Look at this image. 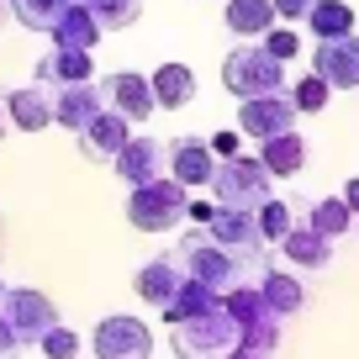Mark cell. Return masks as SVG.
<instances>
[{"instance_id":"10","label":"cell","mask_w":359,"mask_h":359,"mask_svg":"<svg viewBox=\"0 0 359 359\" xmlns=\"http://www.w3.org/2000/svg\"><path fill=\"white\" fill-rule=\"evenodd\" d=\"M111 169H116V180H122L127 191L154 185V180H169V143H164V137H154V133H148V137H133Z\"/></svg>"},{"instance_id":"32","label":"cell","mask_w":359,"mask_h":359,"mask_svg":"<svg viewBox=\"0 0 359 359\" xmlns=\"http://www.w3.org/2000/svg\"><path fill=\"white\" fill-rule=\"evenodd\" d=\"M37 348H43L48 359H74V354H79V333H74V327H64V323H58V327H53V333H48Z\"/></svg>"},{"instance_id":"29","label":"cell","mask_w":359,"mask_h":359,"mask_svg":"<svg viewBox=\"0 0 359 359\" xmlns=\"http://www.w3.org/2000/svg\"><path fill=\"white\" fill-rule=\"evenodd\" d=\"M291 101L302 106V116H317L327 101H333V85H327L323 74H302V79L291 85Z\"/></svg>"},{"instance_id":"4","label":"cell","mask_w":359,"mask_h":359,"mask_svg":"<svg viewBox=\"0 0 359 359\" xmlns=\"http://www.w3.org/2000/svg\"><path fill=\"white\" fill-rule=\"evenodd\" d=\"M127 222H133L137 233H169V227L191 222V191H185L175 175L154 180V185H137V191L127 196Z\"/></svg>"},{"instance_id":"30","label":"cell","mask_w":359,"mask_h":359,"mask_svg":"<svg viewBox=\"0 0 359 359\" xmlns=\"http://www.w3.org/2000/svg\"><path fill=\"white\" fill-rule=\"evenodd\" d=\"M85 6L95 11V22L111 27V32L116 27H133L137 16H143V0H85Z\"/></svg>"},{"instance_id":"1","label":"cell","mask_w":359,"mask_h":359,"mask_svg":"<svg viewBox=\"0 0 359 359\" xmlns=\"http://www.w3.org/2000/svg\"><path fill=\"white\" fill-rule=\"evenodd\" d=\"M169 344H175L180 359H227L243 348V327H238V317L222 306H212V312L191 317V323H175L169 327Z\"/></svg>"},{"instance_id":"2","label":"cell","mask_w":359,"mask_h":359,"mask_svg":"<svg viewBox=\"0 0 359 359\" xmlns=\"http://www.w3.org/2000/svg\"><path fill=\"white\" fill-rule=\"evenodd\" d=\"M222 85L238 101H259V95H285V58H275L264 43H238L222 64Z\"/></svg>"},{"instance_id":"37","label":"cell","mask_w":359,"mask_h":359,"mask_svg":"<svg viewBox=\"0 0 359 359\" xmlns=\"http://www.w3.org/2000/svg\"><path fill=\"white\" fill-rule=\"evenodd\" d=\"M344 201H348V206L359 212V180H348V185H344Z\"/></svg>"},{"instance_id":"27","label":"cell","mask_w":359,"mask_h":359,"mask_svg":"<svg viewBox=\"0 0 359 359\" xmlns=\"http://www.w3.org/2000/svg\"><path fill=\"white\" fill-rule=\"evenodd\" d=\"M306 22H312L317 37H348L354 32V6H344V0H317Z\"/></svg>"},{"instance_id":"23","label":"cell","mask_w":359,"mask_h":359,"mask_svg":"<svg viewBox=\"0 0 359 359\" xmlns=\"http://www.w3.org/2000/svg\"><path fill=\"white\" fill-rule=\"evenodd\" d=\"M280 248H285V259H291L296 269H327L333 264V238H323L317 227H296Z\"/></svg>"},{"instance_id":"21","label":"cell","mask_w":359,"mask_h":359,"mask_svg":"<svg viewBox=\"0 0 359 359\" xmlns=\"http://www.w3.org/2000/svg\"><path fill=\"white\" fill-rule=\"evenodd\" d=\"M259 158L269 164V175H275V180H296L306 169V137L302 133L269 137V143H259Z\"/></svg>"},{"instance_id":"40","label":"cell","mask_w":359,"mask_h":359,"mask_svg":"<svg viewBox=\"0 0 359 359\" xmlns=\"http://www.w3.org/2000/svg\"><path fill=\"white\" fill-rule=\"evenodd\" d=\"M0 133H6V122H0Z\"/></svg>"},{"instance_id":"14","label":"cell","mask_w":359,"mask_h":359,"mask_svg":"<svg viewBox=\"0 0 359 359\" xmlns=\"http://www.w3.org/2000/svg\"><path fill=\"white\" fill-rule=\"evenodd\" d=\"M6 116H11V127H22V133H43L48 122H58V90L53 85H22L6 95Z\"/></svg>"},{"instance_id":"17","label":"cell","mask_w":359,"mask_h":359,"mask_svg":"<svg viewBox=\"0 0 359 359\" xmlns=\"http://www.w3.org/2000/svg\"><path fill=\"white\" fill-rule=\"evenodd\" d=\"M106 90H111V106H116L122 116H133V122H148V116H154V106H158L154 79L137 74V69H116V74L106 79Z\"/></svg>"},{"instance_id":"39","label":"cell","mask_w":359,"mask_h":359,"mask_svg":"<svg viewBox=\"0 0 359 359\" xmlns=\"http://www.w3.org/2000/svg\"><path fill=\"white\" fill-rule=\"evenodd\" d=\"M0 306H6V280H0Z\"/></svg>"},{"instance_id":"34","label":"cell","mask_w":359,"mask_h":359,"mask_svg":"<svg viewBox=\"0 0 359 359\" xmlns=\"http://www.w3.org/2000/svg\"><path fill=\"white\" fill-rule=\"evenodd\" d=\"M264 48H269L275 58H285V64H291V58H296V48H302V43H296V32H269V37H264Z\"/></svg>"},{"instance_id":"8","label":"cell","mask_w":359,"mask_h":359,"mask_svg":"<svg viewBox=\"0 0 359 359\" xmlns=\"http://www.w3.org/2000/svg\"><path fill=\"white\" fill-rule=\"evenodd\" d=\"M90 348L95 359H154V333L137 317H101Z\"/></svg>"},{"instance_id":"22","label":"cell","mask_w":359,"mask_h":359,"mask_svg":"<svg viewBox=\"0 0 359 359\" xmlns=\"http://www.w3.org/2000/svg\"><path fill=\"white\" fill-rule=\"evenodd\" d=\"M101 32H106V27L95 22V11H90V6H69L64 22L53 27V43H58V48H79V53H90V48L101 43Z\"/></svg>"},{"instance_id":"33","label":"cell","mask_w":359,"mask_h":359,"mask_svg":"<svg viewBox=\"0 0 359 359\" xmlns=\"http://www.w3.org/2000/svg\"><path fill=\"white\" fill-rule=\"evenodd\" d=\"M22 333H16L11 323H6V312H0V359H22Z\"/></svg>"},{"instance_id":"7","label":"cell","mask_w":359,"mask_h":359,"mask_svg":"<svg viewBox=\"0 0 359 359\" xmlns=\"http://www.w3.org/2000/svg\"><path fill=\"white\" fill-rule=\"evenodd\" d=\"M296 116H302V106L291 101V90L285 95H259V101L238 106V133L254 137V143H269V137L296 133Z\"/></svg>"},{"instance_id":"5","label":"cell","mask_w":359,"mask_h":359,"mask_svg":"<svg viewBox=\"0 0 359 359\" xmlns=\"http://www.w3.org/2000/svg\"><path fill=\"white\" fill-rule=\"evenodd\" d=\"M217 191V206H238V212H259L264 201H275V175H269L264 158H222V169H217L212 180Z\"/></svg>"},{"instance_id":"19","label":"cell","mask_w":359,"mask_h":359,"mask_svg":"<svg viewBox=\"0 0 359 359\" xmlns=\"http://www.w3.org/2000/svg\"><path fill=\"white\" fill-rule=\"evenodd\" d=\"M37 79L53 85V90H69V85L95 79V69H90V53H79V48H53V53L37 64Z\"/></svg>"},{"instance_id":"38","label":"cell","mask_w":359,"mask_h":359,"mask_svg":"<svg viewBox=\"0 0 359 359\" xmlns=\"http://www.w3.org/2000/svg\"><path fill=\"white\" fill-rule=\"evenodd\" d=\"M227 359H259V354H248V348H238V354H227Z\"/></svg>"},{"instance_id":"6","label":"cell","mask_w":359,"mask_h":359,"mask_svg":"<svg viewBox=\"0 0 359 359\" xmlns=\"http://www.w3.org/2000/svg\"><path fill=\"white\" fill-rule=\"evenodd\" d=\"M206 233L227 248L233 259H243L248 269H264V254H269V238L259 227V212H238V206H217V217L206 222Z\"/></svg>"},{"instance_id":"24","label":"cell","mask_w":359,"mask_h":359,"mask_svg":"<svg viewBox=\"0 0 359 359\" xmlns=\"http://www.w3.org/2000/svg\"><path fill=\"white\" fill-rule=\"evenodd\" d=\"M306 227H317L323 238H344V233L359 227V212L344 196H323V201H312V212H306Z\"/></svg>"},{"instance_id":"31","label":"cell","mask_w":359,"mask_h":359,"mask_svg":"<svg viewBox=\"0 0 359 359\" xmlns=\"http://www.w3.org/2000/svg\"><path fill=\"white\" fill-rule=\"evenodd\" d=\"M259 227H264L269 243H285V238L296 233V217H291L285 201H264V206H259Z\"/></svg>"},{"instance_id":"26","label":"cell","mask_w":359,"mask_h":359,"mask_svg":"<svg viewBox=\"0 0 359 359\" xmlns=\"http://www.w3.org/2000/svg\"><path fill=\"white\" fill-rule=\"evenodd\" d=\"M212 306H222V296L212 291V285H201V280H185V291L175 296V302L164 306V323L175 327V323H191V317H201V312H212Z\"/></svg>"},{"instance_id":"12","label":"cell","mask_w":359,"mask_h":359,"mask_svg":"<svg viewBox=\"0 0 359 359\" xmlns=\"http://www.w3.org/2000/svg\"><path fill=\"white\" fill-rule=\"evenodd\" d=\"M217 169H222V158H217L212 143H201V137H175V143H169V175H175L185 191L212 185Z\"/></svg>"},{"instance_id":"16","label":"cell","mask_w":359,"mask_h":359,"mask_svg":"<svg viewBox=\"0 0 359 359\" xmlns=\"http://www.w3.org/2000/svg\"><path fill=\"white\" fill-rule=\"evenodd\" d=\"M185 280H191V275H185V269H180V259L175 254H164V259H154V264H143L137 269V296H143L148 306H158V312H164L169 302H175L180 291H185Z\"/></svg>"},{"instance_id":"3","label":"cell","mask_w":359,"mask_h":359,"mask_svg":"<svg viewBox=\"0 0 359 359\" xmlns=\"http://www.w3.org/2000/svg\"><path fill=\"white\" fill-rule=\"evenodd\" d=\"M169 254L180 259V269L191 275V280H201V285H212L217 296H227V291H238L243 285V259H233L222 243H217L206 227H196V233H185V243L180 248H169Z\"/></svg>"},{"instance_id":"41","label":"cell","mask_w":359,"mask_h":359,"mask_svg":"<svg viewBox=\"0 0 359 359\" xmlns=\"http://www.w3.org/2000/svg\"><path fill=\"white\" fill-rule=\"evenodd\" d=\"M74 6H85V0H74Z\"/></svg>"},{"instance_id":"15","label":"cell","mask_w":359,"mask_h":359,"mask_svg":"<svg viewBox=\"0 0 359 359\" xmlns=\"http://www.w3.org/2000/svg\"><path fill=\"white\" fill-rule=\"evenodd\" d=\"M111 111V90L106 85H95V79H85V85H69V90H58V127H69V133H85L95 116H106Z\"/></svg>"},{"instance_id":"36","label":"cell","mask_w":359,"mask_h":359,"mask_svg":"<svg viewBox=\"0 0 359 359\" xmlns=\"http://www.w3.org/2000/svg\"><path fill=\"white\" fill-rule=\"evenodd\" d=\"M212 148H217V158H238V133H217Z\"/></svg>"},{"instance_id":"11","label":"cell","mask_w":359,"mask_h":359,"mask_svg":"<svg viewBox=\"0 0 359 359\" xmlns=\"http://www.w3.org/2000/svg\"><path fill=\"white\" fill-rule=\"evenodd\" d=\"M312 69L333 90H359V32H348V37H317Z\"/></svg>"},{"instance_id":"9","label":"cell","mask_w":359,"mask_h":359,"mask_svg":"<svg viewBox=\"0 0 359 359\" xmlns=\"http://www.w3.org/2000/svg\"><path fill=\"white\" fill-rule=\"evenodd\" d=\"M6 323L22 333V344H43L48 333L58 327V306L48 302L43 291H27V285H16V291H6Z\"/></svg>"},{"instance_id":"28","label":"cell","mask_w":359,"mask_h":359,"mask_svg":"<svg viewBox=\"0 0 359 359\" xmlns=\"http://www.w3.org/2000/svg\"><path fill=\"white\" fill-rule=\"evenodd\" d=\"M69 6H74V0H11V11L22 16L27 27H37V32H53Z\"/></svg>"},{"instance_id":"20","label":"cell","mask_w":359,"mask_h":359,"mask_svg":"<svg viewBox=\"0 0 359 359\" xmlns=\"http://www.w3.org/2000/svg\"><path fill=\"white\" fill-rule=\"evenodd\" d=\"M275 0H227V27H233L243 43H254V37H269L275 32Z\"/></svg>"},{"instance_id":"13","label":"cell","mask_w":359,"mask_h":359,"mask_svg":"<svg viewBox=\"0 0 359 359\" xmlns=\"http://www.w3.org/2000/svg\"><path fill=\"white\" fill-rule=\"evenodd\" d=\"M127 143H133V116H122L116 106L106 116H95V122L79 133V154L95 158V164H116Z\"/></svg>"},{"instance_id":"25","label":"cell","mask_w":359,"mask_h":359,"mask_svg":"<svg viewBox=\"0 0 359 359\" xmlns=\"http://www.w3.org/2000/svg\"><path fill=\"white\" fill-rule=\"evenodd\" d=\"M154 95H158V106H164V111H180V106L196 101V74H191L185 64L154 69Z\"/></svg>"},{"instance_id":"18","label":"cell","mask_w":359,"mask_h":359,"mask_svg":"<svg viewBox=\"0 0 359 359\" xmlns=\"http://www.w3.org/2000/svg\"><path fill=\"white\" fill-rule=\"evenodd\" d=\"M259 291H264V302L275 306V317H285V323H291V317H302L306 302H312V296H306V285L296 280L291 269H259Z\"/></svg>"},{"instance_id":"35","label":"cell","mask_w":359,"mask_h":359,"mask_svg":"<svg viewBox=\"0 0 359 359\" xmlns=\"http://www.w3.org/2000/svg\"><path fill=\"white\" fill-rule=\"evenodd\" d=\"M317 0H275V11H280V22H306L312 16Z\"/></svg>"}]
</instances>
